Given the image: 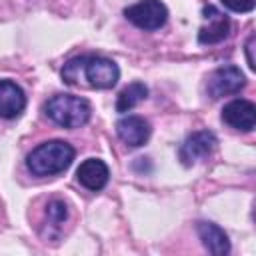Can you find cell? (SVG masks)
Here are the masks:
<instances>
[{"mask_svg": "<svg viewBox=\"0 0 256 256\" xmlns=\"http://www.w3.org/2000/svg\"><path fill=\"white\" fill-rule=\"evenodd\" d=\"M252 48H254V34H250V36H248V42H246V58H248V66H250V70H254Z\"/></svg>", "mask_w": 256, "mask_h": 256, "instance_id": "2e32d148", "label": "cell"}, {"mask_svg": "<svg viewBox=\"0 0 256 256\" xmlns=\"http://www.w3.org/2000/svg\"><path fill=\"white\" fill-rule=\"evenodd\" d=\"M146 96H148V88H146L142 82H132V84H128V86L118 94L116 110H118V112H128V110H132L136 104H140Z\"/></svg>", "mask_w": 256, "mask_h": 256, "instance_id": "4fadbf2b", "label": "cell"}, {"mask_svg": "<svg viewBox=\"0 0 256 256\" xmlns=\"http://www.w3.org/2000/svg\"><path fill=\"white\" fill-rule=\"evenodd\" d=\"M246 78L236 66H220L208 76L206 90L212 98H222L228 94H236L244 88Z\"/></svg>", "mask_w": 256, "mask_h": 256, "instance_id": "5b68a950", "label": "cell"}, {"mask_svg": "<svg viewBox=\"0 0 256 256\" xmlns=\"http://www.w3.org/2000/svg\"><path fill=\"white\" fill-rule=\"evenodd\" d=\"M68 220V208L62 200H52L46 206V222L52 228H60Z\"/></svg>", "mask_w": 256, "mask_h": 256, "instance_id": "5bb4252c", "label": "cell"}, {"mask_svg": "<svg viewBox=\"0 0 256 256\" xmlns=\"http://www.w3.org/2000/svg\"><path fill=\"white\" fill-rule=\"evenodd\" d=\"M214 148H216V136L210 130H198V132H192L184 140V144L180 146V152L178 154H180L182 164L192 166L198 160L210 156Z\"/></svg>", "mask_w": 256, "mask_h": 256, "instance_id": "8992f818", "label": "cell"}, {"mask_svg": "<svg viewBox=\"0 0 256 256\" xmlns=\"http://www.w3.org/2000/svg\"><path fill=\"white\" fill-rule=\"evenodd\" d=\"M74 160V148L64 140H50L36 146L28 154V170L36 176H52L64 172Z\"/></svg>", "mask_w": 256, "mask_h": 256, "instance_id": "7a4b0ae2", "label": "cell"}, {"mask_svg": "<svg viewBox=\"0 0 256 256\" xmlns=\"http://www.w3.org/2000/svg\"><path fill=\"white\" fill-rule=\"evenodd\" d=\"M108 176H110L108 166H106L102 160H98V158H88V160H84V162L78 166V170H76L78 182H80L84 188L94 190V192H96V190H102V188L106 186Z\"/></svg>", "mask_w": 256, "mask_h": 256, "instance_id": "8fae6325", "label": "cell"}, {"mask_svg": "<svg viewBox=\"0 0 256 256\" xmlns=\"http://www.w3.org/2000/svg\"><path fill=\"white\" fill-rule=\"evenodd\" d=\"M24 108V90L12 80H0V118H16Z\"/></svg>", "mask_w": 256, "mask_h": 256, "instance_id": "30bf717a", "label": "cell"}, {"mask_svg": "<svg viewBox=\"0 0 256 256\" xmlns=\"http://www.w3.org/2000/svg\"><path fill=\"white\" fill-rule=\"evenodd\" d=\"M44 110H46V116L54 124H58L62 128H70V130L84 126L90 120V112H92L88 100H84L80 96H72V94L52 96L46 102Z\"/></svg>", "mask_w": 256, "mask_h": 256, "instance_id": "3957f363", "label": "cell"}, {"mask_svg": "<svg viewBox=\"0 0 256 256\" xmlns=\"http://www.w3.org/2000/svg\"><path fill=\"white\" fill-rule=\"evenodd\" d=\"M222 120L242 132H250L256 124V108L250 100H232L222 110Z\"/></svg>", "mask_w": 256, "mask_h": 256, "instance_id": "ba28073f", "label": "cell"}, {"mask_svg": "<svg viewBox=\"0 0 256 256\" xmlns=\"http://www.w3.org/2000/svg\"><path fill=\"white\" fill-rule=\"evenodd\" d=\"M116 134L126 146L138 148V146L146 144V140L150 138V124L142 116H126V118L118 120Z\"/></svg>", "mask_w": 256, "mask_h": 256, "instance_id": "9c48e42d", "label": "cell"}, {"mask_svg": "<svg viewBox=\"0 0 256 256\" xmlns=\"http://www.w3.org/2000/svg\"><path fill=\"white\" fill-rule=\"evenodd\" d=\"M62 78L66 84H80L86 82L92 88L108 90L112 88L118 78L120 70L114 60L104 56H78L64 64Z\"/></svg>", "mask_w": 256, "mask_h": 256, "instance_id": "6da1fadb", "label": "cell"}, {"mask_svg": "<svg viewBox=\"0 0 256 256\" xmlns=\"http://www.w3.org/2000/svg\"><path fill=\"white\" fill-rule=\"evenodd\" d=\"M124 16L142 30H158L166 24L168 10L160 0H140L124 10Z\"/></svg>", "mask_w": 256, "mask_h": 256, "instance_id": "277c9868", "label": "cell"}, {"mask_svg": "<svg viewBox=\"0 0 256 256\" xmlns=\"http://www.w3.org/2000/svg\"><path fill=\"white\" fill-rule=\"evenodd\" d=\"M198 236L202 240V244L208 248V252H212L214 256H224L230 252V242L226 232L212 224V222H200L198 224Z\"/></svg>", "mask_w": 256, "mask_h": 256, "instance_id": "7c38bea8", "label": "cell"}, {"mask_svg": "<svg viewBox=\"0 0 256 256\" xmlns=\"http://www.w3.org/2000/svg\"><path fill=\"white\" fill-rule=\"evenodd\" d=\"M202 16H204V26L198 32V42L200 44H216L220 40H224L230 32V20L226 14H222L218 8L214 6H204L202 8Z\"/></svg>", "mask_w": 256, "mask_h": 256, "instance_id": "52a82bcc", "label": "cell"}, {"mask_svg": "<svg viewBox=\"0 0 256 256\" xmlns=\"http://www.w3.org/2000/svg\"><path fill=\"white\" fill-rule=\"evenodd\" d=\"M220 2L232 12H250L254 10L256 4V0H220Z\"/></svg>", "mask_w": 256, "mask_h": 256, "instance_id": "9a60e30c", "label": "cell"}]
</instances>
